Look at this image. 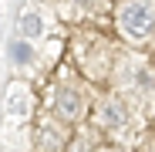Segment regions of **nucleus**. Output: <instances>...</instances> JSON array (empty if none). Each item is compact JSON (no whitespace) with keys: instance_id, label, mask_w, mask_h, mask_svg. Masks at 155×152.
Returning a JSON list of instances; mask_svg holds the SVG:
<instances>
[{"instance_id":"nucleus-1","label":"nucleus","mask_w":155,"mask_h":152,"mask_svg":"<svg viewBox=\"0 0 155 152\" xmlns=\"http://www.w3.org/2000/svg\"><path fill=\"white\" fill-rule=\"evenodd\" d=\"M118 27L125 37L145 41L155 31V0H128L118 7Z\"/></svg>"},{"instance_id":"nucleus-2","label":"nucleus","mask_w":155,"mask_h":152,"mask_svg":"<svg viewBox=\"0 0 155 152\" xmlns=\"http://www.w3.org/2000/svg\"><path fill=\"white\" fill-rule=\"evenodd\" d=\"M81 108H84V105H81V95H78V91H68V88H64V91L58 95V112H61V118L74 122L78 115H81Z\"/></svg>"},{"instance_id":"nucleus-3","label":"nucleus","mask_w":155,"mask_h":152,"mask_svg":"<svg viewBox=\"0 0 155 152\" xmlns=\"http://www.w3.org/2000/svg\"><path fill=\"white\" fill-rule=\"evenodd\" d=\"M10 58H14L17 64H27V61L34 58V51H31L27 41H14V44H10Z\"/></svg>"},{"instance_id":"nucleus-4","label":"nucleus","mask_w":155,"mask_h":152,"mask_svg":"<svg viewBox=\"0 0 155 152\" xmlns=\"http://www.w3.org/2000/svg\"><path fill=\"white\" fill-rule=\"evenodd\" d=\"M20 31L27 34V37H37V34L44 31V24H41L37 14H24V17H20Z\"/></svg>"},{"instance_id":"nucleus-5","label":"nucleus","mask_w":155,"mask_h":152,"mask_svg":"<svg viewBox=\"0 0 155 152\" xmlns=\"http://www.w3.org/2000/svg\"><path fill=\"white\" fill-rule=\"evenodd\" d=\"M125 115H121V108L115 105V101H108V108H105V122H121Z\"/></svg>"},{"instance_id":"nucleus-6","label":"nucleus","mask_w":155,"mask_h":152,"mask_svg":"<svg viewBox=\"0 0 155 152\" xmlns=\"http://www.w3.org/2000/svg\"><path fill=\"white\" fill-rule=\"evenodd\" d=\"M81 4H91V0H81Z\"/></svg>"},{"instance_id":"nucleus-7","label":"nucleus","mask_w":155,"mask_h":152,"mask_svg":"<svg viewBox=\"0 0 155 152\" xmlns=\"http://www.w3.org/2000/svg\"><path fill=\"white\" fill-rule=\"evenodd\" d=\"M105 152H115V149H105Z\"/></svg>"}]
</instances>
